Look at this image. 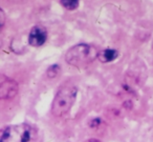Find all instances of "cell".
Here are the masks:
<instances>
[{"label":"cell","mask_w":153,"mask_h":142,"mask_svg":"<svg viewBox=\"0 0 153 142\" xmlns=\"http://www.w3.org/2000/svg\"><path fill=\"white\" fill-rule=\"evenodd\" d=\"M117 56H119V53H117V50L106 49V50H103V51H100L98 58L103 63H108V62H111L117 59Z\"/></svg>","instance_id":"obj_6"},{"label":"cell","mask_w":153,"mask_h":142,"mask_svg":"<svg viewBox=\"0 0 153 142\" xmlns=\"http://www.w3.org/2000/svg\"><path fill=\"white\" fill-rule=\"evenodd\" d=\"M84 142H103V141H101V140H99V139H96V138H90V139L85 140Z\"/></svg>","instance_id":"obj_10"},{"label":"cell","mask_w":153,"mask_h":142,"mask_svg":"<svg viewBox=\"0 0 153 142\" xmlns=\"http://www.w3.org/2000/svg\"><path fill=\"white\" fill-rule=\"evenodd\" d=\"M59 71H60V66L59 65H51L48 68L47 70V76L49 78H55L58 74H59Z\"/></svg>","instance_id":"obj_8"},{"label":"cell","mask_w":153,"mask_h":142,"mask_svg":"<svg viewBox=\"0 0 153 142\" xmlns=\"http://www.w3.org/2000/svg\"><path fill=\"white\" fill-rule=\"evenodd\" d=\"M100 51L96 47L86 43H80L70 47L65 55V60L68 64L76 68H84L98 58Z\"/></svg>","instance_id":"obj_1"},{"label":"cell","mask_w":153,"mask_h":142,"mask_svg":"<svg viewBox=\"0 0 153 142\" xmlns=\"http://www.w3.org/2000/svg\"><path fill=\"white\" fill-rule=\"evenodd\" d=\"M36 131L28 124L7 125L0 129V142H32Z\"/></svg>","instance_id":"obj_3"},{"label":"cell","mask_w":153,"mask_h":142,"mask_svg":"<svg viewBox=\"0 0 153 142\" xmlns=\"http://www.w3.org/2000/svg\"><path fill=\"white\" fill-rule=\"evenodd\" d=\"M19 85L14 79L0 74V100L14 98L18 94Z\"/></svg>","instance_id":"obj_4"},{"label":"cell","mask_w":153,"mask_h":142,"mask_svg":"<svg viewBox=\"0 0 153 142\" xmlns=\"http://www.w3.org/2000/svg\"><path fill=\"white\" fill-rule=\"evenodd\" d=\"M76 92L78 89L74 85L65 84L60 87L51 104V114L58 118L65 116L74 104Z\"/></svg>","instance_id":"obj_2"},{"label":"cell","mask_w":153,"mask_h":142,"mask_svg":"<svg viewBox=\"0 0 153 142\" xmlns=\"http://www.w3.org/2000/svg\"><path fill=\"white\" fill-rule=\"evenodd\" d=\"M5 20H7V16L5 13L3 12V10L0 8V30L3 28V26L5 24Z\"/></svg>","instance_id":"obj_9"},{"label":"cell","mask_w":153,"mask_h":142,"mask_svg":"<svg viewBox=\"0 0 153 142\" xmlns=\"http://www.w3.org/2000/svg\"><path fill=\"white\" fill-rule=\"evenodd\" d=\"M47 39V32L45 28L41 26H35L30 30V35H28V43L32 47H41L45 43Z\"/></svg>","instance_id":"obj_5"},{"label":"cell","mask_w":153,"mask_h":142,"mask_svg":"<svg viewBox=\"0 0 153 142\" xmlns=\"http://www.w3.org/2000/svg\"><path fill=\"white\" fill-rule=\"evenodd\" d=\"M60 3L63 8L69 11H74L79 7V0H60Z\"/></svg>","instance_id":"obj_7"}]
</instances>
